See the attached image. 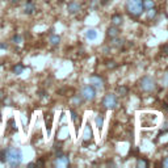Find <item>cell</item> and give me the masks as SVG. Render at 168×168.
I'll return each instance as SVG.
<instances>
[{
    "label": "cell",
    "instance_id": "4dcf8cb0",
    "mask_svg": "<svg viewBox=\"0 0 168 168\" xmlns=\"http://www.w3.org/2000/svg\"><path fill=\"white\" fill-rule=\"evenodd\" d=\"M108 2H109V0H101V4H106Z\"/></svg>",
    "mask_w": 168,
    "mask_h": 168
},
{
    "label": "cell",
    "instance_id": "ffe728a7",
    "mask_svg": "<svg viewBox=\"0 0 168 168\" xmlns=\"http://www.w3.org/2000/svg\"><path fill=\"white\" fill-rule=\"evenodd\" d=\"M137 167H138V168H147V167H148L147 160H146V159L139 158V159L137 160Z\"/></svg>",
    "mask_w": 168,
    "mask_h": 168
},
{
    "label": "cell",
    "instance_id": "7a4b0ae2",
    "mask_svg": "<svg viewBox=\"0 0 168 168\" xmlns=\"http://www.w3.org/2000/svg\"><path fill=\"white\" fill-rule=\"evenodd\" d=\"M126 11L131 16H141L142 12L144 11V7H143V0H127L126 4Z\"/></svg>",
    "mask_w": 168,
    "mask_h": 168
},
{
    "label": "cell",
    "instance_id": "7c38bea8",
    "mask_svg": "<svg viewBox=\"0 0 168 168\" xmlns=\"http://www.w3.org/2000/svg\"><path fill=\"white\" fill-rule=\"evenodd\" d=\"M83 139H84V142H88V141H91L92 139V129H91V126H89V124L86 126V129H84Z\"/></svg>",
    "mask_w": 168,
    "mask_h": 168
},
{
    "label": "cell",
    "instance_id": "484cf974",
    "mask_svg": "<svg viewBox=\"0 0 168 168\" xmlns=\"http://www.w3.org/2000/svg\"><path fill=\"white\" fill-rule=\"evenodd\" d=\"M70 113H71V118H72V121L75 122V121L77 120V114H76V112H75V110H71Z\"/></svg>",
    "mask_w": 168,
    "mask_h": 168
},
{
    "label": "cell",
    "instance_id": "8fae6325",
    "mask_svg": "<svg viewBox=\"0 0 168 168\" xmlns=\"http://www.w3.org/2000/svg\"><path fill=\"white\" fill-rule=\"evenodd\" d=\"M36 11V4L33 3V2H26V4H25V7H24V13L25 15H32L33 12Z\"/></svg>",
    "mask_w": 168,
    "mask_h": 168
},
{
    "label": "cell",
    "instance_id": "52a82bcc",
    "mask_svg": "<svg viewBox=\"0 0 168 168\" xmlns=\"http://www.w3.org/2000/svg\"><path fill=\"white\" fill-rule=\"evenodd\" d=\"M89 84H92L95 88L104 89V79L99 75H91L89 76Z\"/></svg>",
    "mask_w": 168,
    "mask_h": 168
},
{
    "label": "cell",
    "instance_id": "8992f818",
    "mask_svg": "<svg viewBox=\"0 0 168 168\" xmlns=\"http://www.w3.org/2000/svg\"><path fill=\"white\" fill-rule=\"evenodd\" d=\"M53 166L57 167V168H66V167H69L70 166V158L67 155H58L57 158H55Z\"/></svg>",
    "mask_w": 168,
    "mask_h": 168
},
{
    "label": "cell",
    "instance_id": "2e32d148",
    "mask_svg": "<svg viewBox=\"0 0 168 168\" xmlns=\"http://www.w3.org/2000/svg\"><path fill=\"white\" fill-rule=\"evenodd\" d=\"M86 38L87 40H96L97 38V32L95 29H88L86 32Z\"/></svg>",
    "mask_w": 168,
    "mask_h": 168
},
{
    "label": "cell",
    "instance_id": "6da1fadb",
    "mask_svg": "<svg viewBox=\"0 0 168 168\" xmlns=\"http://www.w3.org/2000/svg\"><path fill=\"white\" fill-rule=\"evenodd\" d=\"M5 161L11 167H19L22 161V153L17 147H9L5 150Z\"/></svg>",
    "mask_w": 168,
    "mask_h": 168
},
{
    "label": "cell",
    "instance_id": "ac0fdd59",
    "mask_svg": "<svg viewBox=\"0 0 168 168\" xmlns=\"http://www.w3.org/2000/svg\"><path fill=\"white\" fill-rule=\"evenodd\" d=\"M83 101H84V99L82 97V95H75V96L72 97V104H74L75 106L82 105V104H83Z\"/></svg>",
    "mask_w": 168,
    "mask_h": 168
},
{
    "label": "cell",
    "instance_id": "30bf717a",
    "mask_svg": "<svg viewBox=\"0 0 168 168\" xmlns=\"http://www.w3.org/2000/svg\"><path fill=\"white\" fill-rule=\"evenodd\" d=\"M110 21H112V25H114V26H120V25H122V22H124V17H122V16H121L120 13H114L113 16H112Z\"/></svg>",
    "mask_w": 168,
    "mask_h": 168
},
{
    "label": "cell",
    "instance_id": "d6a6232c",
    "mask_svg": "<svg viewBox=\"0 0 168 168\" xmlns=\"http://www.w3.org/2000/svg\"><path fill=\"white\" fill-rule=\"evenodd\" d=\"M3 97V91H0V99Z\"/></svg>",
    "mask_w": 168,
    "mask_h": 168
},
{
    "label": "cell",
    "instance_id": "5bb4252c",
    "mask_svg": "<svg viewBox=\"0 0 168 168\" xmlns=\"http://www.w3.org/2000/svg\"><path fill=\"white\" fill-rule=\"evenodd\" d=\"M116 92H117V95H118V96L125 97L126 95L129 93V89H127V87H125V86H118V87H117V89H116Z\"/></svg>",
    "mask_w": 168,
    "mask_h": 168
},
{
    "label": "cell",
    "instance_id": "d6986e66",
    "mask_svg": "<svg viewBox=\"0 0 168 168\" xmlns=\"http://www.w3.org/2000/svg\"><path fill=\"white\" fill-rule=\"evenodd\" d=\"M24 64L22 63H17L15 67H13V74H16V75H20V74H22V71H24Z\"/></svg>",
    "mask_w": 168,
    "mask_h": 168
},
{
    "label": "cell",
    "instance_id": "9a60e30c",
    "mask_svg": "<svg viewBox=\"0 0 168 168\" xmlns=\"http://www.w3.org/2000/svg\"><path fill=\"white\" fill-rule=\"evenodd\" d=\"M124 43H125V40H124V38H121V40H120V38H112V46H114V47H121V46H124Z\"/></svg>",
    "mask_w": 168,
    "mask_h": 168
},
{
    "label": "cell",
    "instance_id": "cb8c5ba5",
    "mask_svg": "<svg viewBox=\"0 0 168 168\" xmlns=\"http://www.w3.org/2000/svg\"><path fill=\"white\" fill-rule=\"evenodd\" d=\"M12 40H13V42H15V43H21V42H22V37H21V36H19V34H16V36H13Z\"/></svg>",
    "mask_w": 168,
    "mask_h": 168
},
{
    "label": "cell",
    "instance_id": "83f0119b",
    "mask_svg": "<svg viewBox=\"0 0 168 168\" xmlns=\"http://www.w3.org/2000/svg\"><path fill=\"white\" fill-rule=\"evenodd\" d=\"M0 160H2L3 163H5V150L2 151V155H0Z\"/></svg>",
    "mask_w": 168,
    "mask_h": 168
},
{
    "label": "cell",
    "instance_id": "836d02e7",
    "mask_svg": "<svg viewBox=\"0 0 168 168\" xmlns=\"http://www.w3.org/2000/svg\"><path fill=\"white\" fill-rule=\"evenodd\" d=\"M167 122H168V118H167Z\"/></svg>",
    "mask_w": 168,
    "mask_h": 168
},
{
    "label": "cell",
    "instance_id": "277c9868",
    "mask_svg": "<svg viewBox=\"0 0 168 168\" xmlns=\"http://www.w3.org/2000/svg\"><path fill=\"white\" fill-rule=\"evenodd\" d=\"M80 95L86 101H92V100H95V97H96V89H95L92 84H88V86H84L82 88Z\"/></svg>",
    "mask_w": 168,
    "mask_h": 168
},
{
    "label": "cell",
    "instance_id": "603a6c76",
    "mask_svg": "<svg viewBox=\"0 0 168 168\" xmlns=\"http://www.w3.org/2000/svg\"><path fill=\"white\" fill-rule=\"evenodd\" d=\"M161 84H163L164 87H168V71L163 75V77H161Z\"/></svg>",
    "mask_w": 168,
    "mask_h": 168
},
{
    "label": "cell",
    "instance_id": "1f68e13d",
    "mask_svg": "<svg viewBox=\"0 0 168 168\" xmlns=\"http://www.w3.org/2000/svg\"><path fill=\"white\" fill-rule=\"evenodd\" d=\"M11 2H12L13 4H16V3H19V2H20V0H11Z\"/></svg>",
    "mask_w": 168,
    "mask_h": 168
},
{
    "label": "cell",
    "instance_id": "e575fe53",
    "mask_svg": "<svg viewBox=\"0 0 168 168\" xmlns=\"http://www.w3.org/2000/svg\"><path fill=\"white\" fill-rule=\"evenodd\" d=\"M167 71H168V69H167Z\"/></svg>",
    "mask_w": 168,
    "mask_h": 168
},
{
    "label": "cell",
    "instance_id": "7402d4cb",
    "mask_svg": "<svg viewBox=\"0 0 168 168\" xmlns=\"http://www.w3.org/2000/svg\"><path fill=\"white\" fill-rule=\"evenodd\" d=\"M156 13H158V12H156V9H155V7L154 8H151V9H148V19H154L155 17V16H156Z\"/></svg>",
    "mask_w": 168,
    "mask_h": 168
},
{
    "label": "cell",
    "instance_id": "ba28073f",
    "mask_svg": "<svg viewBox=\"0 0 168 168\" xmlns=\"http://www.w3.org/2000/svg\"><path fill=\"white\" fill-rule=\"evenodd\" d=\"M80 9H82V5L76 2H71L69 5H67V11H69V13H71V15H75L77 12H80Z\"/></svg>",
    "mask_w": 168,
    "mask_h": 168
},
{
    "label": "cell",
    "instance_id": "5b68a950",
    "mask_svg": "<svg viewBox=\"0 0 168 168\" xmlns=\"http://www.w3.org/2000/svg\"><path fill=\"white\" fill-rule=\"evenodd\" d=\"M103 105L105 109H114L117 106V96L114 93H108L103 100Z\"/></svg>",
    "mask_w": 168,
    "mask_h": 168
},
{
    "label": "cell",
    "instance_id": "44dd1931",
    "mask_svg": "<svg viewBox=\"0 0 168 168\" xmlns=\"http://www.w3.org/2000/svg\"><path fill=\"white\" fill-rule=\"evenodd\" d=\"M143 7L146 9H151L155 7V2L154 0H143Z\"/></svg>",
    "mask_w": 168,
    "mask_h": 168
},
{
    "label": "cell",
    "instance_id": "f546056e",
    "mask_svg": "<svg viewBox=\"0 0 168 168\" xmlns=\"http://www.w3.org/2000/svg\"><path fill=\"white\" fill-rule=\"evenodd\" d=\"M0 49H3V50H7L8 49V46L5 43H0Z\"/></svg>",
    "mask_w": 168,
    "mask_h": 168
},
{
    "label": "cell",
    "instance_id": "f1b7e54d",
    "mask_svg": "<svg viewBox=\"0 0 168 168\" xmlns=\"http://www.w3.org/2000/svg\"><path fill=\"white\" fill-rule=\"evenodd\" d=\"M161 166L166 167V168H168V156H167V158H166L163 161H161Z\"/></svg>",
    "mask_w": 168,
    "mask_h": 168
},
{
    "label": "cell",
    "instance_id": "d4e9b609",
    "mask_svg": "<svg viewBox=\"0 0 168 168\" xmlns=\"http://www.w3.org/2000/svg\"><path fill=\"white\" fill-rule=\"evenodd\" d=\"M106 67H108V69H110V70H113V69H116V67H117V63L112 60V62H108V64H106Z\"/></svg>",
    "mask_w": 168,
    "mask_h": 168
},
{
    "label": "cell",
    "instance_id": "9c48e42d",
    "mask_svg": "<svg viewBox=\"0 0 168 168\" xmlns=\"http://www.w3.org/2000/svg\"><path fill=\"white\" fill-rule=\"evenodd\" d=\"M120 34V29H118V26H114V25H112L109 26L108 29H106V36H108L110 40L112 38H116V37H118Z\"/></svg>",
    "mask_w": 168,
    "mask_h": 168
},
{
    "label": "cell",
    "instance_id": "4fadbf2b",
    "mask_svg": "<svg viewBox=\"0 0 168 168\" xmlns=\"http://www.w3.org/2000/svg\"><path fill=\"white\" fill-rule=\"evenodd\" d=\"M49 42L51 46H58V45L60 43V37L58 34H51L49 38Z\"/></svg>",
    "mask_w": 168,
    "mask_h": 168
},
{
    "label": "cell",
    "instance_id": "3957f363",
    "mask_svg": "<svg viewBox=\"0 0 168 168\" xmlns=\"http://www.w3.org/2000/svg\"><path fill=\"white\" fill-rule=\"evenodd\" d=\"M139 88H141V91H143V92L151 93L156 89V82L151 76H143L141 82H139Z\"/></svg>",
    "mask_w": 168,
    "mask_h": 168
},
{
    "label": "cell",
    "instance_id": "4316f807",
    "mask_svg": "<svg viewBox=\"0 0 168 168\" xmlns=\"http://www.w3.org/2000/svg\"><path fill=\"white\" fill-rule=\"evenodd\" d=\"M161 53H163L164 55H168V45H164V46H161Z\"/></svg>",
    "mask_w": 168,
    "mask_h": 168
},
{
    "label": "cell",
    "instance_id": "e0dca14e",
    "mask_svg": "<svg viewBox=\"0 0 168 168\" xmlns=\"http://www.w3.org/2000/svg\"><path fill=\"white\" fill-rule=\"evenodd\" d=\"M95 122H96V126L99 130H101V127L104 125V116L103 114H97L96 118H95Z\"/></svg>",
    "mask_w": 168,
    "mask_h": 168
}]
</instances>
